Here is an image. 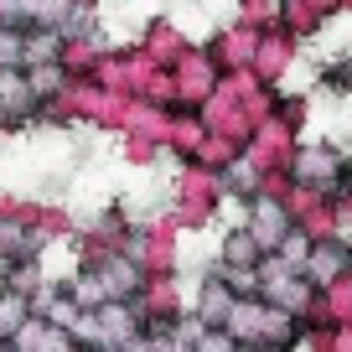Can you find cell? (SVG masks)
Segmentation results:
<instances>
[{
    "mask_svg": "<svg viewBox=\"0 0 352 352\" xmlns=\"http://www.w3.org/2000/svg\"><path fill=\"white\" fill-rule=\"evenodd\" d=\"M347 275H352V239H327V243H316V249H311V259H306V280H311L316 290L342 285Z\"/></svg>",
    "mask_w": 352,
    "mask_h": 352,
    "instance_id": "3",
    "label": "cell"
},
{
    "mask_svg": "<svg viewBox=\"0 0 352 352\" xmlns=\"http://www.w3.org/2000/svg\"><path fill=\"white\" fill-rule=\"evenodd\" d=\"M212 259H218L223 270H259L270 254H264V249H259V243H254L243 228H228V233H223V249L212 254Z\"/></svg>",
    "mask_w": 352,
    "mask_h": 352,
    "instance_id": "6",
    "label": "cell"
},
{
    "mask_svg": "<svg viewBox=\"0 0 352 352\" xmlns=\"http://www.w3.org/2000/svg\"><path fill=\"white\" fill-rule=\"evenodd\" d=\"M0 73H26V32L0 26Z\"/></svg>",
    "mask_w": 352,
    "mask_h": 352,
    "instance_id": "7",
    "label": "cell"
},
{
    "mask_svg": "<svg viewBox=\"0 0 352 352\" xmlns=\"http://www.w3.org/2000/svg\"><path fill=\"white\" fill-rule=\"evenodd\" d=\"M208 120H202V114H176L171 120V140H166V151L176 155V161L182 166H192L202 155V145H208Z\"/></svg>",
    "mask_w": 352,
    "mask_h": 352,
    "instance_id": "5",
    "label": "cell"
},
{
    "mask_svg": "<svg viewBox=\"0 0 352 352\" xmlns=\"http://www.w3.org/2000/svg\"><path fill=\"white\" fill-rule=\"evenodd\" d=\"M243 155H249L264 176H270V171H290V166H296V155H300V130L270 120V124H259V130H254V140H249V151H243Z\"/></svg>",
    "mask_w": 352,
    "mask_h": 352,
    "instance_id": "1",
    "label": "cell"
},
{
    "mask_svg": "<svg viewBox=\"0 0 352 352\" xmlns=\"http://www.w3.org/2000/svg\"><path fill=\"white\" fill-rule=\"evenodd\" d=\"M0 352H16V347H11V342H0Z\"/></svg>",
    "mask_w": 352,
    "mask_h": 352,
    "instance_id": "9",
    "label": "cell"
},
{
    "mask_svg": "<svg viewBox=\"0 0 352 352\" xmlns=\"http://www.w3.org/2000/svg\"><path fill=\"white\" fill-rule=\"evenodd\" d=\"M243 233H249L264 254H280V249H285V239L296 233V218L285 212V202L259 197V202H249V212H243Z\"/></svg>",
    "mask_w": 352,
    "mask_h": 352,
    "instance_id": "2",
    "label": "cell"
},
{
    "mask_svg": "<svg viewBox=\"0 0 352 352\" xmlns=\"http://www.w3.org/2000/svg\"><path fill=\"white\" fill-rule=\"evenodd\" d=\"M192 352H239V342L228 337V331H197V342H192Z\"/></svg>",
    "mask_w": 352,
    "mask_h": 352,
    "instance_id": "8",
    "label": "cell"
},
{
    "mask_svg": "<svg viewBox=\"0 0 352 352\" xmlns=\"http://www.w3.org/2000/svg\"><path fill=\"white\" fill-rule=\"evenodd\" d=\"M337 16H342V6H306V0H285V6H280V32H285L296 47H306V42H316V36L327 32V21H337Z\"/></svg>",
    "mask_w": 352,
    "mask_h": 352,
    "instance_id": "4",
    "label": "cell"
}]
</instances>
